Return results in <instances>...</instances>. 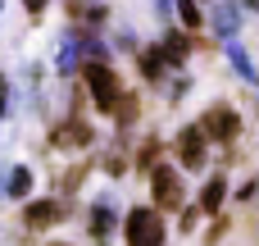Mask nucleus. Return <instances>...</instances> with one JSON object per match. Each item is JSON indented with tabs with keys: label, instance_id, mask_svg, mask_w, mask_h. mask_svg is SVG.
Listing matches in <instances>:
<instances>
[{
	"label": "nucleus",
	"instance_id": "4",
	"mask_svg": "<svg viewBox=\"0 0 259 246\" xmlns=\"http://www.w3.org/2000/svg\"><path fill=\"white\" fill-rule=\"evenodd\" d=\"M150 192H155L159 210H182V201H187V183L178 178L173 164H155L150 169Z\"/></svg>",
	"mask_w": 259,
	"mask_h": 246
},
{
	"label": "nucleus",
	"instance_id": "5",
	"mask_svg": "<svg viewBox=\"0 0 259 246\" xmlns=\"http://www.w3.org/2000/svg\"><path fill=\"white\" fill-rule=\"evenodd\" d=\"M205 155H209L205 128H200V123H187V128L178 132V164H182L187 173H196V169H205Z\"/></svg>",
	"mask_w": 259,
	"mask_h": 246
},
{
	"label": "nucleus",
	"instance_id": "24",
	"mask_svg": "<svg viewBox=\"0 0 259 246\" xmlns=\"http://www.w3.org/2000/svg\"><path fill=\"white\" fill-rule=\"evenodd\" d=\"M55 246H68V242H55Z\"/></svg>",
	"mask_w": 259,
	"mask_h": 246
},
{
	"label": "nucleus",
	"instance_id": "25",
	"mask_svg": "<svg viewBox=\"0 0 259 246\" xmlns=\"http://www.w3.org/2000/svg\"><path fill=\"white\" fill-rule=\"evenodd\" d=\"M91 5H96V0H91Z\"/></svg>",
	"mask_w": 259,
	"mask_h": 246
},
{
	"label": "nucleus",
	"instance_id": "12",
	"mask_svg": "<svg viewBox=\"0 0 259 246\" xmlns=\"http://www.w3.org/2000/svg\"><path fill=\"white\" fill-rule=\"evenodd\" d=\"M223 201H228V178H223V173H214V178L200 187V210H205V215H219V210H223Z\"/></svg>",
	"mask_w": 259,
	"mask_h": 246
},
{
	"label": "nucleus",
	"instance_id": "21",
	"mask_svg": "<svg viewBox=\"0 0 259 246\" xmlns=\"http://www.w3.org/2000/svg\"><path fill=\"white\" fill-rule=\"evenodd\" d=\"M155 9H159V14L168 18V9H173V0H155Z\"/></svg>",
	"mask_w": 259,
	"mask_h": 246
},
{
	"label": "nucleus",
	"instance_id": "10",
	"mask_svg": "<svg viewBox=\"0 0 259 246\" xmlns=\"http://www.w3.org/2000/svg\"><path fill=\"white\" fill-rule=\"evenodd\" d=\"M137 68H141L146 82H164V73H168L173 64H168L164 46H141V50H137Z\"/></svg>",
	"mask_w": 259,
	"mask_h": 246
},
{
	"label": "nucleus",
	"instance_id": "19",
	"mask_svg": "<svg viewBox=\"0 0 259 246\" xmlns=\"http://www.w3.org/2000/svg\"><path fill=\"white\" fill-rule=\"evenodd\" d=\"M223 233H228V219H219V224H214V228H209V233H205V242L214 246V237H223Z\"/></svg>",
	"mask_w": 259,
	"mask_h": 246
},
{
	"label": "nucleus",
	"instance_id": "3",
	"mask_svg": "<svg viewBox=\"0 0 259 246\" xmlns=\"http://www.w3.org/2000/svg\"><path fill=\"white\" fill-rule=\"evenodd\" d=\"M200 128H205V137H209V142L232 146V142L241 137V114H237L232 105H209V110L200 114Z\"/></svg>",
	"mask_w": 259,
	"mask_h": 246
},
{
	"label": "nucleus",
	"instance_id": "11",
	"mask_svg": "<svg viewBox=\"0 0 259 246\" xmlns=\"http://www.w3.org/2000/svg\"><path fill=\"white\" fill-rule=\"evenodd\" d=\"M32 183H36V178H32V169H27V164H14V169H9V183L0 187V196L27 201V196H32Z\"/></svg>",
	"mask_w": 259,
	"mask_h": 246
},
{
	"label": "nucleus",
	"instance_id": "13",
	"mask_svg": "<svg viewBox=\"0 0 259 246\" xmlns=\"http://www.w3.org/2000/svg\"><path fill=\"white\" fill-rule=\"evenodd\" d=\"M114 228H118V219H114V210L100 201V205H91V237L96 242H109L114 237Z\"/></svg>",
	"mask_w": 259,
	"mask_h": 246
},
{
	"label": "nucleus",
	"instance_id": "14",
	"mask_svg": "<svg viewBox=\"0 0 259 246\" xmlns=\"http://www.w3.org/2000/svg\"><path fill=\"white\" fill-rule=\"evenodd\" d=\"M228 59H232V68H237V78H241V82L259 87V68L250 64V55L241 50V41H228Z\"/></svg>",
	"mask_w": 259,
	"mask_h": 246
},
{
	"label": "nucleus",
	"instance_id": "1",
	"mask_svg": "<svg viewBox=\"0 0 259 246\" xmlns=\"http://www.w3.org/2000/svg\"><path fill=\"white\" fill-rule=\"evenodd\" d=\"M82 78H87V91H91L96 110H100V114H114L118 100H123V82H118V73L109 68V59H87V64H82Z\"/></svg>",
	"mask_w": 259,
	"mask_h": 246
},
{
	"label": "nucleus",
	"instance_id": "15",
	"mask_svg": "<svg viewBox=\"0 0 259 246\" xmlns=\"http://www.w3.org/2000/svg\"><path fill=\"white\" fill-rule=\"evenodd\" d=\"M159 46H164V55H168V64H173V68H182V64H187V55H191V41H187L182 32H164V41H159Z\"/></svg>",
	"mask_w": 259,
	"mask_h": 246
},
{
	"label": "nucleus",
	"instance_id": "17",
	"mask_svg": "<svg viewBox=\"0 0 259 246\" xmlns=\"http://www.w3.org/2000/svg\"><path fill=\"white\" fill-rule=\"evenodd\" d=\"M159 151H164V142H155V137H150V142L137 151V169H146V173H150V169L159 164Z\"/></svg>",
	"mask_w": 259,
	"mask_h": 246
},
{
	"label": "nucleus",
	"instance_id": "18",
	"mask_svg": "<svg viewBox=\"0 0 259 246\" xmlns=\"http://www.w3.org/2000/svg\"><path fill=\"white\" fill-rule=\"evenodd\" d=\"M114 114H118V123H123V128H127V123H132V119H137V96H123V100H118V110H114Z\"/></svg>",
	"mask_w": 259,
	"mask_h": 246
},
{
	"label": "nucleus",
	"instance_id": "26",
	"mask_svg": "<svg viewBox=\"0 0 259 246\" xmlns=\"http://www.w3.org/2000/svg\"><path fill=\"white\" fill-rule=\"evenodd\" d=\"M209 5H214V0H209Z\"/></svg>",
	"mask_w": 259,
	"mask_h": 246
},
{
	"label": "nucleus",
	"instance_id": "2",
	"mask_svg": "<svg viewBox=\"0 0 259 246\" xmlns=\"http://www.w3.org/2000/svg\"><path fill=\"white\" fill-rule=\"evenodd\" d=\"M123 237H127V246H164V215H159V205H137V210H127Z\"/></svg>",
	"mask_w": 259,
	"mask_h": 246
},
{
	"label": "nucleus",
	"instance_id": "8",
	"mask_svg": "<svg viewBox=\"0 0 259 246\" xmlns=\"http://www.w3.org/2000/svg\"><path fill=\"white\" fill-rule=\"evenodd\" d=\"M23 224L32 228V233H41V228H55V224H64V205L59 201H23Z\"/></svg>",
	"mask_w": 259,
	"mask_h": 246
},
{
	"label": "nucleus",
	"instance_id": "23",
	"mask_svg": "<svg viewBox=\"0 0 259 246\" xmlns=\"http://www.w3.org/2000/svg\"><path fill=\"white\" fill-rule=\"evenodd\" d=\"M0 119H5V100H0Z\"/></svg>",
	"mask_w": 259,
	"mask_h": 246
},
{
	"label": "nucleus",
	"instance_id": "6",
	"mask_svg": "<svg viewBox=\"0 0 259 246\" xmlns=\"http://www.w3.org/2000/svg\"><path fill=\"white\" fill-rule=\"evenodd\" d=\"M82 23L77 27H64V37H59V46H55V73H77L82 64H87V50H82Z\"/></svg>",
	"mask_w": 259,
	"mask_h": 246
},
{
	"label": "nucleus",
	"instance_id": "20",
	"mask_svg": "<svg viewBox=\"0 0 259 246\" xmlns=\"http://www.w3.org/2000/svg\"><path fill=\"white\" fill-rule=\"evenodd\" d=\"M23 9H27V14H32V18H36V14H41V9H46V0H23Z\"/></svg>",
	"mask_w": 259,
	"mask_h": 246
},
{
	"label": "nucleus",
	"instance_id": "9",
	"mask_svg": "<svg viewBox=\"0 0 259 246\" xmlns=\"http://www.w3.org/2000/svg\"><path fill=\"white\" fill-rule=\"evenodd\" d=\"M209 27H214L223 41H237V32H241V5H232V0H214V9H209Z\"/></svg>",
	"mask_w": 259,
	"mask_h": 246
},
{
	"label": "nucleus",
	"instance_id": "22",
	"mask_svg": "<svg viewBox=\"0 0 259 246\" xmlns=\"http://www.w3.org/2000/svg\"><path fill=\"white\" fill-rule=\"evenodd\" d=\"M246 9H259V0H246Z\"/></svg>",
	"mask_w": 259,
	"mask_h": 246
},
{
	"label": "nucleus",
	"instance_id": "16",
	"mask_svg": "<svg viewBox=\"0 0 259 246\" xmlns=\"http://www.w3.org/2000/svg\"><path fill=\"white\" fill-rule=\"evenodd\" d=\"M173 9H178V23H182L187 32H200V27H205V14H200V0H173Z\"/></svg>",
	"mask_w": 259,
	"mask_h": 246
},
{
	"label": "nucleus",
	"instance_id": "7",
	"mask_svg": "<svg viewBox=\"0 0 259 246\" xmlns=\"http://www.w3.org/2000/svg\"><path fill=\"white\" fill-rule=\"evenodd\" d=\"M96 142V128L87 123V119H77V114H68V123H59L55 132H50V146L55 151H87Z\"/></svg>",
	"mask_w": 259,
	"mask_h": 246
}]
</instances>
